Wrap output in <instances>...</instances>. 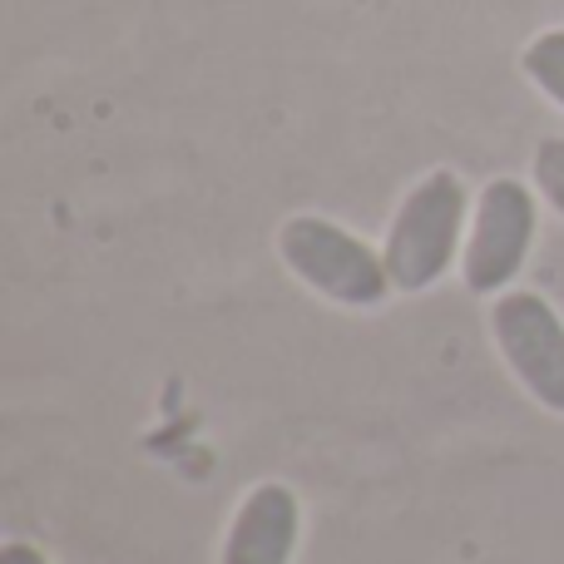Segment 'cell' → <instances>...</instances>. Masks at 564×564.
<instances>
[{
	"label": "cell",
	"instance_id": "obj_1",
	"mask_svg": "<svg viewBox=\"0 0 564 564\" xmlns=\"http://www.w3.org/2000/svg\"><path fill=\"white\" fill-rule=\"evenodd\" d=\"M470 234V188L456 169H431L406 188L381 238L397 292H426L460 263Z\"/></svg>",
	"mask_w": 564,
	"mask_h": 564
},
{
	"label": "cell",
	"instance_id": "obj_2",
	"mask_svg": "<svg viewBox=\"0 0 564 564\" xmlns=\"http://www.w3.org/2000/svg\"><path fill=\"white\" fill-rule=\"evenodd\" d=\"M278 258L302 288H312L317 297L337 302V307L367 312V307H381L397 292L381 248H371L367 238L341 228L337 218L292 214L278 228Z\"/></svg>",
	"mask_w": 564,
	"mask_h": 564
},
{
	"label": "cell",
	"instance_id": "obj_3",
	"mask_svg": "<svg viewBox=\"0 0 564 564\" xmlns=\"http://www.w3.org/2000/svg\"><path fill=\"white\" fill-rule=\"evenodd\" d=\"M540 228V204L530 194V184L500 174L476 194V214H470L466 253H460V278L480 297H500L516 288V278L525 273L530 248H535Z\"/></svg>",
	"mask_w": 564,
	"mask_h": 564
},
{
	"label": "cell",
	"instance_id": "obj_4",
	"mask_svg": "<svg viewBox=\"0 0 564 564\" xmlns=\"http://www.w3.org/2000/svg\"><path fill=\"white\" fill-rule=\"evenodd\" d=\"M490 337L530 401L564 416V317L540 292L510 288L490 302Z\"/></svg>",
	"mask_w": 564,
	"mask_h": 564
},
{
	"label": "cell",
	"instance_id": "obj_5",
	"mask_svg": "<svg viewBox=\"0 0 564 564\" xmlns=\"http://www.w3.org/2000/svg\"><path fill=\"white\" fill-rule=\"evenodd\" d=\"M302 545V500L288 480H258L224 530L218 564H292Z\"/></svg>",
	"mask_w": 564,
	"mask_h": 564
},
{
	"label": "cell",
	"instance_id": "obj_6",
	"mask_svg": "<svg viewBox=\"0 0 564 564\" xmlns=\"http://www.w3.org/2000/svg\"><path fill=\"white\" fill-rule=\"evenodd\" d=\"M520 69L530 75V85H535L540 95L555 99L564 109V25L540 30V35L525 45V55H520Z\"/></svg>",
	"mask_w": 564,
	"mask_h": 564
},
{
	"label": "cell",
	"instance_id": "obj_7",
	"mask_svg": "<svg viewBox=\"0 0 564 564\" xmlns=\"http://www.w3.org/2000/svg\"><path fill=\"white\" fill-rule=\"evenodd\" d=\"M530 174H535L540 198H545V204L564 218V139H540Z\"/></svg>",
	"mask_w": 564,
	"mask_h": 564
},
{
	"label": "cell",
	"instance_id": "obj_8",
	"mask_svg": "<svg viewBox=\"0 0 564 564\" xmlns=\"http://www.w3.org/2000/svg\"><path fill=\"white\" fill-rule=\"evenodd\" d=\"M0 564H50V555L40 545H30V540H6L0 545Z\"/></svg>",
	"mask_w": 564,
	"mask_h": 564
}]
</instances>
